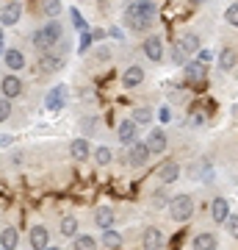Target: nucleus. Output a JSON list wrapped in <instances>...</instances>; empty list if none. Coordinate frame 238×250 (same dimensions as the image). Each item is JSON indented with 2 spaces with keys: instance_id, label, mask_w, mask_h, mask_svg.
I'll return each instance as SVG.
<instances>
[{
  "instance_id": "f257e3e1",
  "label": "nucleus",
  "mask_w": 238,
  "mask_h": 250,
  "mask_svg": "<svg viewBox=\"0 0 238 250\" xmlns=\"http://www.w3.org/2000/svg\"><path fill=\"white\" fill-rule=\"evenodd\" d=\"M166 208H169V217H172L175 223H188V220L194 217V200H191V195H185V192L169 197Z\"/></svg>"
},
{
  "instance_id": "f03ea898",
  "label": "nucleus",
  "mask_w": 238,
  "mask_h": 250,
  "mask_svg": "<svg viewBox=\"0 0 238 250\" xmlns=\"http://www.w3.org/2000/svg\"><path fill=\"white\" fill-rule=\"evenodd\" d=\"M200 47H202V42H200V36L197 34H183L180 39H177V45H175V50H172V56H175V64H188L191 59L188 56H194V53H200Z\"/></svg>"
},
{
  "instance_id": "7ed1b4c3",
  "label": "nucleus",
  "mask_w": 238,
  "mask_h": 250,
  "mask_svg": "<svg viewBox=\"0 0 238 250\" xmlns=\"http://www.w3.org/2000/svg\"><path fill=\"white\" fill-rule=\"evenodd\" d=\"M125 14L139 17V20H147V22H155V17H158V9H155V3H152V0H133L130 6L125 9Z\"/></svg>"
},
{
  "instance_id": "20e7f679",
  "label": "nucleus",
  "mask_w": 238,
  "mask_h": 250,
  "mask_svg": "<svg viewBox=\"0 0 238 250\" xmlns=\"http://www.w3.org/2000/svg\"><path fill=\"white\" fill-rule=\"evenodd\" d=\"M150 147H147V142H133L130 147H128V161H130V167H144L147 161H150Z\"/></svg>"
},
{
  "instance_id": "39448f33",
  "label": "nucleus",
  "mask_w": 238,
  "mask_h": 250,
  "mask_svg": "<svg viewBox=\"0 0 238 250\" xmlns=\"http://www.w3.org/2000/svg\"><path fill=\"white\" fill-rule=\"evenodd\" d=\"M144 56L150 59V62H164V42H161L158 34H150L147 39H144Z\"/></svg>"
},
{
  "instance_id": "423d86ee",
  "label": "nucleus",
  "mask_w": 238,
  "mask_h": 250,
  "mask_svg": "<svg viewBox=\"0 0 238 250\" xmlns=\"http://www.w3.org/2000/svg\"><path fill=\"white\" fill-rule=\"evenodd\" d=\"M205 72H208V64H202L200 59H194V62H188L183 67V78L188 81V83H202Z\"/></svg>"
},
{
  "instance_id": "0eeeda50",
  "label": "nucleus",
  "mask_w": 238,
  "mask_h": 250,
  "mask_svg": "<svg viewBox=\"0 0 238 250\" xmlns=\"http://www.w3.org/2000/svg\"><path fill=\"white\" fill-rule=\"evenodd\" d=\"M19 17H22V3H19V0H11V3H6L3 11H0V25H17Z\"/></svg>"
},
{
  "instance_id": "6e6552de",
  "label": "nucleus",
  "mask_w": 238,
  "mask_h": 250,
  "mask_svg": "<svg viewBox=\"0 0 238 250\" xmlns=\"http://www.w3.org/2000/svg\"><path fill=\"white\" fill-rule=\"evenodd\" d=\"M0 89H3V98H19L22 95V81H19L17 72H11V75H3L0 81Z\"/></svg>"
},
{
  "instance_id": "1a4fd4ad",
  "label": "nucleus",
  "mask_w": 238,
  "mask_h": 250,
  "mask_svg": "<svg viewBox=\"0 0 238 250\" xmlns=\"http://www.w3.org/2000/svg\"><path fill=\"white\" fill-rule=\"evenodd\" d=\"M116 136H119V142H122V145L139 142V125L133 123V120H122L119 128H116Z\"/></svg>"
},
{
  "instance_id": "9d476101",
  "label": "nucleus",
  "mask_w": 238,
  "mask_h": 250,
  "mask_svg": "<svg viewBox=\"0 0 238 250\" xmlns=\"http://www.w3.org/2000/svg\"><path fill=\"white\" fill-rule=\"evenodd\" d=\"M147 147H150V153H164L169 147V139H166V131H161V128H152L150 134H147Z\"/></svg>"
},
{
  "instance_id": "9b49d317",
  "label": "nucleus",
  "mask_w": 238,
  "mask_h": 250,
  "mask_svg": "<svg viewBox=\"0 0 238 250\" xmlns=\"http://www.w3.org/2000/svg\"><path fill=\"white\" fill-rule=\"evenodd\" d=\"M141 81H144V67H139V64H130V67L122 72L125 89H136V86H141Z\"/></svg>"
},
{
  "instance_id": "f8f14e48",
  "label": "nucleus",
  "mask_w": 238,
  "mask_h": 250,
  "mask_svg": "<svg viewBox=\"0 0 238 250\" xmlns=\"http://www.w3.org/2000/svg\"><path fill=\"white\" fill-rule=\"evenodd\" d=\"M141 248L144 250H161L164 248V231L161 228H147L141 233Z\"/></svg>"
},
{
  "instance_id": "ddd939ff",
  "label": "nucleus",
  "mask_w": 238,
  "mask_h": 250,
  "mask_svg": "<svg viewBox=\"0 0 238 250\" xmlns=\"http://www.w3.org/2000/svg\"><path fill=\"white\" fill-rule=\"evenodd\" d=\"M194 181H211L213 178V164L211 159H197L194 164H191V172H188Z\"/></svg>"
},
{
  "instance_id": "4468645a",
  "label": "nucleus",
  "mask_w": 238,
  "mask_h": 250,
  "mask_svg": "<svg viewBox=\"0 0 238 250\" xmlns=\"http://www.w3.org/2000/svg\"><path fill=\"white\" fill-rule=\"evenodd\" d=\"M64 103H67V86H61V83H58V86H53V89L44 95V106L50 108V111L61 108Z\"/></svg>"
},
{
  "instance_id": "2eb2a0df",
  "label": "nucleus",
  "mask_w": 238,
  "mask_h": 250,
  "mask_svg": "<svg viewBox=\"0 0 238 250\" xmlns=\"http://www.w3.org/2000/svg\"><path fill=\"white\" fill-rule=\"evenodd\" d=\"M28 242H31V248H34V250H44V248H50V233H47L44 225H34Z\"/></svg>"
},
{
  "instance_id": "dca6fc26",
  "label": "nucleus",
  "mask_w": 238,
  "mask_h": 250,
  "mask_svg": "<svg viewBox=\"0 0 238 250\" xmlns=\"http://www.w3.org/2000/svg\"><path fill=\"white\" fill-rule=\"evenodd\" d=\"M191 248L194 250H219V239L211 231H200L194 236V242H191Z\"/></svg>"
},
{
  "instance_id": "f3484780",
  "label": "nucleus",
  "mask_w": 238,
  "mask_h": 250,
  "mask_svg": "<svg viewBox=\"0 0 238 250\" xmlns=\"http://www.w3.org/2000/svg\"><path fill=\"white\" fill-rule=\"evenodd\" d=\"M227 217H230V203L224 200V197H213V203H211V220L213 223H227Z\"/></svg>"
},
{
  "instance_id": "a211bd4d",
  "label": "nucleus",
  "mask_w": 238,
  "mask_h": 250,
  "mask_svg": "<svg viewBox=\"0 0 238 250\" xmlns=\"http://www.w3.org/2000/svg\"><path fill=\"white\" fill-rule=\"evenodd\" d=\"M180 178V164L177 161H166V164H161L158 167V181L161 184H175V181Z\"/></svg>"
},
{
  "instance_id": "6ab92c4d",
  "label": "nucleus",
  "mask_w": 238,
  "mask_h": 250,
  "mask_svg": "<svg viewBox=\"0 0 238 250\" xmlns=\"http://www.w3.org/2000/svg\"><path fill=\"white\" fill-rule=\"evenodd\" d=\"M70 156L75 161H86L89 156H92V145H89V139H83V136H80V139H72L70 142Z\"/></svg>"
},
{
  "instance_id": "aec40b11",
  "label": "nucleus",
  "mask_w": 238,
  "mask_h": 250,
  "mask_svg": "<svg viewBox=\"0 0 238 250\" xmlns=\"http://www.w3.org/2000/svg\"><path fill=\"white\" fill-rule=\"evenodd\" d=\"M216 62H219V70H221V72H230V70H233V67L238 64L236 47H221V50H219V59H216Z\"/></svg>"
},
{
  "instance_id": "412c9836",
  "label": "nucleus",
  "mask_w": 238,
  "mask_h": 250,
  "mask_svg": "<svg viewBox=\"0 0 238 250\" xmlns=\"http://www.w3.org/2000/svg\"><path fill=\"white\" fill-rule=\"evenodd\" d=\"M114 220H116V214H114V208H111V206H100L97 211H94V223H97L103 231L114 228Z\"/></svg>"
},
{
  "instance_id": "4be33fe9",
  "label": "nucleus",
  "mask_w": 238,
  "mask_h": 250,
  "mask_svg": "<svg viewBox=\"0 0 238 250\" xmlns=\"http://www.w3.org/2000/svg\"><path fill=\"white\" fill-rule=\"evenodd\" d=\"M3 62H6V67H9L11 72H19L25 67V56L19 53V50H14V47H9V50L3 53Z\"/></svg>"
},
{
  "instance_id": "5701e85b",
  "label": "nucleus",
  "mask_w": 238,
  "mask_h": 250,
  "mask_svg": "<svg viewBox=\"0 0 238 250\" xmlns=\"http://www.w3.org/2000/svg\"><path fill=\"white\" fill-rule=\"evenodd\" d=\"M64 67V53H53V50H47V53H42V70L47 72H55Z\"/></svg>"
},
{
  "instance_id": "b1692460",
  "label": "nucleus",
  "mask_w": 238,
  "mask_h": 250,
  "mask_svg": "<svg viewBox=\"0 0 238 250\" xmlns=\"http://www.w3.org/2000/svg\"><path fill=\"white\" fill-rule=\"evenodd\" d=\"M31 42H34V47H36V50H42V53H47V50H53V47H55V42H53V39H50L47 34H44V28L34 31Z\"/></svg>"
},
{
  "instance_id": "393cba45",
  "label": "nucleus",
  "mask_w": 238,
  "mask_h": 250,
  "mask_svg": "<svg viewBox=\"0 0 238 250\" xmlns=\"http://www.w3.org/2000/svg\"><path fill=\"white\" fill-rule=\"evenodd\" d=\"M19 245V233H17V228H3L0 231V248H6V250H14Z\"/></svg>"
},
{
  "instance_id": "a878e982",
  "label": "nucleus",
  "mask_w": 238,
  "mask_h": 250,
  "mask_svg": "<svg viewBox=\"0 0 238 250\" xmlns=\"http://www.w3.org/2000/svg\"><path fill=\"white\" fill-rule=\"evenodd\" d=\"M152 117H155V114H152V108H147V106H139V108H133L130 120H133V123H136V125L141 128V125H150V123H152Z\"/></svg>"
},
{
  "instance_id": "bb28decb",
  "label": "nucleus",
  "mask_w": 238,
  "mask_h": 250,
  "mask_svg": "<svg viewBox=\"0 0 238 250\" xmlns=\"http://www.w3.org/2000/svg\"><path fill=\"white\" fill-rule=\"evenodd\" d=\"M125 25L130 28V31H136V34H144V31H150L152 22H147V20H139V17H130V14H125Z\"/></svg>"
},
{
  "instance_id": "cd10ccee",
  "label": "nucleus",
  "mask_w": 238,
  "mask_h": 250,
  "mask_svg": "<svg viewBox=\"0 0 238 250\" xmlns=\"http://www.w3.org/2000/svg\"><path fill=\"white\" fill-rule=\"evenodd\" d=\"M58 228H61V236H67V239H70V236H78V220H75L72 214L64 217Z\"/></svg>"
},
{
  "instance_id": "c85d7f7f",
  "label": "nucleus",
  "mask_w": 238,
  "mask_h": 250,
  "mask_svg": "<svg viewBox=\"0 0 238 250\" xmlns=\"http://www.w3.org/2000/svg\"><path fill=\"white\" fill-rule=\"evenodd\" d=\"M75 250H97V239L92 233H78L75 236Z\"/></svg>"
},
{
  "instance_id": "c756f323",
  "label": "nucleus",
  "mask_w": 238,
  "mask_h": 250,
  "mask_svg": "<svg viewBox=\"0 0 238 250\" xmlns=\"http://www.w3.org/2000/svg\"><path fill=\"white\" fill-rule=\"evenodd\" d=\"M103 245H106L108 250H116L119 245H122V233L114 231V228H108V231H103Z\"/></svg>"
},
{
  "instance_id": "7c9ffc66",
  "label": "nucleus",
  "mask_w": 238,
  "mask_h": 250,
  "mask_svg": "<svg viewBox=\"0 0 238 250\" xmlns=\"http://www.w3.org/2000/svg\"><path fill=\"white\" fill-rule=\"evenodd\" d=\"M94 161H97L100 167H106V164H111V161H114V150H111L108 145H100L97 150H94Z\"/></svg>"
},
{
  "instance_id": "2f4dec72",
  "label": "nucleus",
  "mask_w": 238,
  "mask_h": 250,
  "mask_svg": "<svg viewBox=\"0 0 238 250\" xmlns=\"http://www.w3.org/2000/svg\"><path fill=\"white\" fill-rule=\"evenodd\" d=\"M150 206L152 208H164V206H169V195H166V189H155L150 197Z\"/></svg>"
},
{
  "instance_id": "473e14b6",
  "label": "nucleus",
  "mask_w": 238,
  "mask_h": 250,
  "mask_svg": "<svg viewBox=\"0 0 238 250\" xmlns=\"http://www.w3.org/2000/svg\"><path fill=\"white\" fill-rule=\"evenodd\" d=\"M42 9H44V14H47L50 20H55L58 14H61V0H44Z\"/></svg>"
},
{
  "instance_id": "72a5a7b5",
  "label": "nucleus",
  "mask_w": 238,
  "mask_h": 250,
  "mask_svg": "<svg viewBox=\"0 0 238 250\" xmlns=\"http://www.w3.org/2000/svg\"><path fill=\"white\" fill-rule=\"evenodd\" d=\"M224 20H227L233 28H238V3H230L227 9H224Z\"/></svg>"
},
{
  "instance_id": "f704fd0d",
  "label": "nucleus",
  "mask_w": 238,
  "mask_h": 250,
  "mask_svg": "<svg viewBox=\"0 0 238 250\" xmlns=\"http://www.w3.org/2000/svg\"><path fill=\"white\" fill-rule=\"evenodd\" d=\"M224 228H227V233L233 236V239H238V217H236V214H230V217H227Z\"/></svg>"
},
{
  "instance_id": "c9c22d12",
  "label": "nucleus",
  "mask_w": 238,
  "mask_h": 250,
  "mask_svg": "<svg viewBox=\"0 0 238 250\" xmlns=\"http://www.w3.org/2000/svg\"><path fill=\"white\" fill-rule=\"evenodd\" d=\"M11 117V103H9V98H0V123H6Z\"/></svg>"
},
{
  "instance_id": "e433bc0d",
  "label": "nucleus",
  "mask_w": 238,
  "mask_h": 250,
  "mask_svg": "<svg viewBox=\"0 0 238 250\" xmlns=\"http://www.w3.org/2000/svg\"><path fill=\"white\" fill-rule=\"evenodd\" d=\"M94 59H97L100 64H106L108 59H111V50H108V47H97V53H94Z\"/></svg>"
},
{
  "instance_id": "4c0bfd02",
  "label": "nucleus",
  "mask_w": 238,
  "mask_h": 250,
  "mask_svg": "<svg viewBox=\"0 0 238 250\" xmlns=\"http://www.w3.org/2000/svg\"><path fill=\"white\" fill-rule=\"evenodd\" d=\"M80 125H83V131H86V134H94V131H97V120H94V117H92V120L86 117Z\"/></svg>"
},
{
  "instance_id": "58836bf2",
  "label": "nucleus",
  "mask_w": 238,
  "mask_h": 250,
  "mask_svg": "<svg viewBox=\"0 0 238 250\" xmlns=\"http://www.w3.org/2000/svg\"><path fill=\"white\" fill-rule=\"evenodd\" d=\"M202 125H205V114H202V111L191 114V128H202Z\"/></svg>"
},
{
  "instance_id": "ea45409f",
  "label": "nucleus",
  "mask_w": 238,
  "mask_h": 250,
  "mask_svg": "<svg viewBox=\"0 0 238 250\" xmlns=\"http://www.w3.org/2000/svg\"><path fill=\"white\" fill-rule=\"evenodd\" d=\"M211 59H213V53H211V50H200V62H202V64H208Z\"/></svg>"
},
{
  "instance_id": "a19ab883",
  "label": "nucleus",
  "mask_w": 238,
  "mask_h": 250,
  "mask_svg": "<svg viewBox=\"0 0 238 250\" xmlns=\"http://www.w3.org/2000/svg\"><path fill=\"white\" fill-rule=\"evenodd\" d=\"M108 36H114V39H125V36H122V28H111V31H108Z\"/></svg>"
},
{
  "instance_id": "79ce46f5",
  "label": "nucleus",
  "mask_w": 238,
  "mask_h": 250,
  "mask_svg": "<svg viewBox=\"0 0 238 250\" xmlns=\"http://www.w3.org/2000/svg\"><path fill=\"white\" fill-rule=\"evenodd\" d=\"M103 36H106V31H100V28H94V31H92V39H103Z\"/></svg>"
},
{
  "instance_id": "37998d69",
  "label": "nucleus",
  "mask_w": 238,
  "mask_h": 250,
  "mask_svg": "<svg viewBox=\"0 0 238 250\" xmlns=\"http://www.w3.org/2000/svg\"><path fill=\"white\" fill-rule=\"evenodd\" d=\"M0 42H3V25H0Z\"/></svg>"
},
{
  "instance_id": "c03bdc74",
  "label": "nucleus",
  "mask_w": 238,
  "mask_h": 250,
  "mask_svg": "<svg viewBox=\"0 0 238 250\" xmlns=\"http://www.w3.org/2000/svg\"><path fill=\"white\" fill-rule=\"evenodd\" d=\"M44 250H58V248H44Z\"/></svg>"
},
{
  "instance_id": "a18cd8bd",
  "label": "nucleus",
  "mask_w": 238,
  "mask_h": 250,
  "mask_svg": "<svg viewBox=\"0 0 238 250\" xmlns=\"http://www.w3.org/2000/svg\"><path fill=\"white\" fill-rule=\"evenodd\" d=\"M202 3H208V0H202Z\"/></svg>"
},
{
  "instance_id": "49530a36",
  "label": "nucleus",
  "mask_w": 238,
  "mask_h": 250,
  "mask_svg": "<svg viewBox=\"0 0 238 250\" xmlns=\"http://www.w3.org/2000/svg\"><path fill=\"white\" fill-rule=\"evenodd\" d=\"M0 250H6V248H0Z\"/></svg>"
}]
</instances>
